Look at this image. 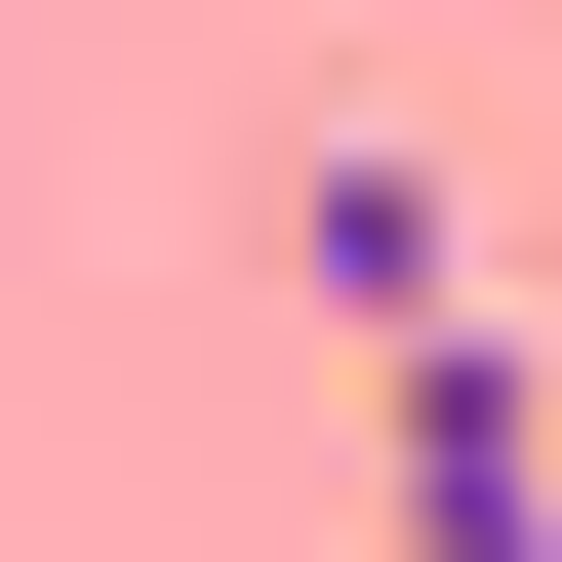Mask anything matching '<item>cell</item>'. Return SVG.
Masks as SVG:
<instances>
[{
    "label": "cell",
    "instance_id": "cell-2",
    "mask_svg": "<svg viewBox=\"0 0 562 562\" xmlns=\"http://www.w3.org/2000/svg\"><path fill=\"white\" fill-rule=\"evenodd\" d=\"M281 281H322V322H482V241H442V161H402V121H322V161H281Z\"/></svg>",
    "mask_w": 562,
    "mask_h": 562
},
{
    "label": "cell",
    "instance_id": "cell-1",
    "mask_svg": "<svg viewBox=\"0 0 562 562\" xmlns=\"http://www.w3.org/2000/svg\"><path fill=\"white\" fill-rule=\"evenodd\" d=\"M362 522H402V562H562V402H522V322H402V362H362Z\"/></svg>",
    "mask_w": 562,
    "mask_h": 562
}]
</instances>
